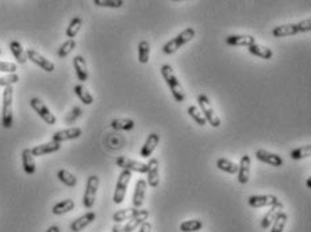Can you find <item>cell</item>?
Masks as SVG:
<instances>
[{
    "label": "cell",
    "instance_id": "1f68e13d",
    "mask_svg": "<svg viewBox=\"0 0 311 232\" xmlns=\"http://www.w3.org/2000/svg\"><path fill=\"white\" fill-rule=\"evenodd\" d=\"M81 26H83V19L80 18V16H74L69 22V24H68V27H66L65 33L68 39H74V37L79 34Z\"/></svg>",
    "mask_w": 311,
    "mask_h": 232
},
{
    "label": "cell",
    "instance_id": "30bf717a",
    "mask_svg": "<svg viewBox=\"0 0 311 232\" xmlns=\"http://www.w3.org/2000/svg\"><path fill=\"white\" fill-rule=\"evenodd\" d=\"M26 56H27V60L31 61L33 64L39 66L41 69H43L47 73H51L56 69V65L50 60H47L46 57H43L39 51L34 50V49H27L26 50Z\"/></svg>",
    "mask_w": 311,
    "mask_h": 232
},
{
    "label": "cell",
    "instance_id": "d4e9b609",
    "mask_svg": "<svg viewBox=\"0 0 311 232\" xmlns=\"http://www.w3.org/2000/svg\"><path fill=\"white\" fill-rule=\"evenodd\" d=\"M248 49H249L251 54L259 57V58H263V60H271L272 56H274V51L271 50L270 47L263 46V45H259V43H253Z\"/></svg>",
    "mask_w": 311,
    "mask_h": 232
},
{
    "label": "cell",
    "instance_id": "8fae6325",
    "mask_svg": "<svg viewBox=\"0 0 311 232\" xmlns=\"http://www.w3.org/2000/svg\"><path fill=\"white\" fill-rule=\"evenodd\" d=\"M279 199L274 195H253L248 199V204L252 208H264V207H272L276 204Z\"/></svg>",
    "mask_w": 311,
    "mask_h": 232
},
{
    "label": "cell",
    "instance_id": "603a6c76",
    "mask_svg": "<svg viewBox=\"0 0 311 232\" xmlns=\"http://www.w3.org/2000/svg\"><path fill=\"white\" fill-rule=\"evenodd\" d=\"M22 166L26 174L31 176L37 170V165H35V159L34 155L31 154V149H24L22 151Z\"/></svg>",
    "mask_w": 311,
    "mask_h": 232
},
{
    "label": "cell",
    "instance_id": "6da1fadb",
    "mask_svg": "<svg viewBox=\"0 0 311 232\" xmlns=\"http://www.w3.org/2000/svg\"><path fill=\"white\" fill-rule=\"evenodd\" d=\"M161 76H163V79L165 80V84H167L169 89H171V92H172V96L175 99V102L177 103H183L186 100V92H184V89L181 87L180 81L177 79L176 73L173 72L172 66L165 65L161 66Z\"/></svg>",
    "mask_w": 311,
    "mask_h": 232
},
{
    "label": "cell",
    "instance_id": "ac0fdd59",
    "mask_svg": "<svg viewBox=\"0 0 311 232\" xmlns=\"http://www.w3.org/2000/svg\"><path fill=\"white\" fill-rule=\"evenodd\" d=\"M96 219V214L95 212H87L85 215L83 216H80L77 218L76 220H73L72 223H70L69 228L72 232H80L83 231L84 228H87L89 224L93 223V220Z\"/></svg>",
    "mask_w": 311,
    "mask_h": 232
},
{
    "label": "cell",
    "instance_id": "ffe728a7",
    "mask_svg": "<svg viewBox=\"0 0 311 232\" xmlns=\"http://www.w3.org/2000/svg\"><path fill=\"white\" fill-rule=\"evenodd\" d=\"M61 149V143L58 142H47V143L38 144L35 147L31 149V154L34 157H42V155H47V154L57 153Z\"/></svg>",
    "mask_w": 311,
    "mask_h": 232
},
{
    "label": "cell",
    "instance_id": "9c48e42d",
    "mask_svg": "<svg viewBox=\"0 0 311 232\" xmlns=\"http://www.w3.org/2000/svg\"><path fill=\"white\" fill-rule=\"evenodd\" d=\"M30 106H31V108H33L34 111L37 112L38 115H39V117H41L42 120L45 121V123H47V124H56V121H57V117L54 116V114L49 110V108L46 107V104L45 103L42 102L41 99H38V98H33L31 100H30Z\"/></svg>",
    "mask_w": 311,
    "mask_h": 232
},
{
    "label": "cell",
    "instance_id": "7a4b0ae2",
    "mask_svg": "<svg viewBox=\"0 0 311 232\" xmlns=\"http://www.w3.org/2000/svg\"><path fill=\"white\" fill-rule=\"evenodd\" d=\"M14 88L5 87L3 91V106H1V124L4 128H11L14 124Z\"/></svg>",
    "mask_w": 311,
    "mask_h": 232
},
{
    "label": "cell",
    "instance_id": "60d3db41",
    "mask_svg": "<svg viewBox=\"0 0 311 232\" xmlns=\"http://www.w3.org/2000/svg\"><path fill=\"white\" fill-rule=\"evenodd\" d=\"M19 81V76L16 73L14 75H7L0 77V88H5V87H12L14 84Z\"/></svg>",
    "mask_w": 311,
    "mask_h": 232
},
{
    "label": "cell",
    "instance_id": "2e32d148",
    "mask_svg": "<svg viewBox=\"0 0 311 232\" xmlns=\"http://www.w3.org/2000/svg\"><path fill=\"white\" fill-rule=\"evenodd\" d=\"M283 209L284 204L282 201H278L276 204L272 205L270 211L265 214V216L263 218V220H261V228H263V230H268V228L272 226V223H274L275 220H276V218H278L279 215L283 212Z\"/></svg>",
    "mask_w": 311,
    "mask_h": 232
},
{
    "label": "cell",
    "instance_id": "74e56055",
    "mask_svg": "<svg viewBox=\"0 0 311 232\" xmlns=\"http://www.w3.org/2000/svg\"><path fill=\"white\" fill-rule=\"evenodd\" d=\"M291 158L295 159V161H299V159H305V158H309L311 155V146L307 144V146H302V147H298V149L293 150L291 151Z\"/></svg>",
    "mask_w": 311,
    "mask_h": 232
},
{
    "label": "cell",
    "instance_id": "277c9868",
    "mask_svg": "<svg viewBox=\"0 0 311 232\" xmlns=\"http://www.w3.org/2000/svg\"><path fill=\"white\" fill-rule=\"evenodd\" d=\"M196 31L194 30L192 27H188L186 30H183L180 34H177L176 37L171 39V41H168L165 45L163 46V51L168 56H171V54H175L180 47H183L186 43L192 39V38L195 37Z\"/></svg>",
    "mask_w": 311,
    "mask_h": 232
},
{
    "label": "cell",
    "instance_id": "52a82bcc",
    "mask_svg": "<svg viewBox=\"0 0 311 232\" xmlns=\"http://www.w3.org/2000/svg\"><path fill=\"white\" fill-rule=\"evenodd\" d=\"M99 184H100V180H99L98 176H89L88 180H87V185H85V192H84L83 197V205L84 208L91 209L96 201V195H98Z\"/></svg>",
    "mask_w": 311,
    "mask_h": 232
},
{
    "label": "cell",
    "instance_id": "c3c4849f",
    "mask_svg": "<svg viewBox=\"0 0 311 232\" xmlns=\"http://www.w3.org/2000/svg\"><path fill=\"white\" fill-rule=\"evenodd\" d=\"M0 54H1V50H0Z\"/></svg>",
    "mask_w": 311,
    "mask_h": 232
},
{
    "label": "cell",
    "instance_id": "5b68a950",
    "mask_svg": "<svg viewBox=\"0 0 311 232\" xmlns=\"http://www.w3.org/2000/svg\"><path fill=\"white\" fill-rule=\"evenodd\" d=\"M198 104H199L200 107V112H202L203 116H205L206 121H207L211 127H214V128H218L219 125H221V117L217 115V112L214 111L210 99L207 98L206 95L202 93V95L198 96Z\"/></svg>",
    "mask_w": 311,
    "mask_h": 232
},
{
    "label": "cell",
    "instance_id": "4fadbf2b",
    "mask_svg": "<svg viewBox=\"0 0 311 232\" xmlns=\"http://www.w3.org/2000/svg\"><path fill=\"white\" fill-rule=\"evenodd\" d=\"M251 165L252 159L251 157L245 154L242 155L241 161H240V165H238V182L241 185H246L249 182V178H251Z\"/></svg>",
    "mask_w": 311,
    "mask_h": 232
},
{
    "label": "cell",
    "instance_id": "3957f363",
    "mask_svg": "<svg viewBox=\"0 0 311 232\" xmlns=\"http://www.w3.org/2000/svg\"><path fill=\"white\" fill-rule=\"evenodd\" d=\"M311 30V19L302 20L299 23H287L280 24L278 27L274 28V37L276 38H284L290 37V35H297L299 33H309Z\"/></svg>",
    "mask_w": 311,
    "mask_h": 232
},
{
    "label": "cell",
    "instance_id": "9a60e30c",
    "mask_svg": "<svg viewBox=\"0 0 311 232\" xmlns=\"http://www.w3.org/2000/svg\"><path fill=\"white\" fill-rule=\"evenodd\" d=\"M148 165V184L150 188H157L160 184V163L156 158H150Z\"/></svg>",
    "mask_w": 311,
    "mask_h": 232
},
{
    "label": "cell",
    "instance_id": "484cf974",
    "mask_svg": "<svg viewBox=\"0 0 311 232\" xmlns=\"http://www.w3.org/2000/svg\"><path fill=\"white\" fill-rule=\"evenodd\" d=\"M9 50L12 53V56L16 60L18 64H26L27 62V56H26V50H24L22 45L18 41H12L9 43Z\"/></svg>",
    "mask_w": 311,
    "mask_h": 232
},
{
    "label": "cell",
    "instance_id": "f6af8a7d",
    "mask_svg": "<svg viewBox=\"0 0 311 232\" xmlns=\"http://www.w3.org/2000/svg\"><path fill=\"white\" fill-rule=\"evenodd\" d=\"M46 232H61V228L58 226H51V227L47 228Z\"/></svg>",
    "mask_w": 311,
    "mask_h": 232
},
{
    "label": "cell",
    "instance_id": "44dd1931",
    "mask_svg": "<svg viewBox=\"0 0 311 232\" xmlns=\"http://www.w3.org/2000/svg\"><path fill=\"white\" fill-rule=\"evenodd\" d=\"M160 143V135L156 134V132H152V134L148 135V138L145 140L144 146H142V149H141V157L142 158H148L152 155L156 147H157V144Z\"/></svg>",
    "mask_w": 311,
    "mask_h": 232
},
{
    "label": "cell",
    "instance_id": "f35d334b",
    "mask_svg": "<svg viewBox=\"0 0 311 232\" xmlns=\"http://www.w3.org/2000/svg\"><path fill=\"white\" fill-rule=\"evenodd\" d=\"M288 215L286 212H282L279 215L276 220L272 223V228H271V232H283L284 228H286V224H287Z\"/></svg>",
    "mask_w": 311,
    "mask_h": 232
},
{
    "label": "cell",
    "instance_id": "b9f144b4",
    "mask_svg": "<svg viewBox=\"0 0 311 232\" xmlns=\"http://www.w3.org/2000/svg\"><path fill=\"white\" fill-rule=\"evenodd\" d=\"M81 115H83V110L80 107H74L73 110L65 116V123L66 124H72V123H74V121L77 120Z\"/></svg>",
    "mask_w": 311,
    "mask_h": 232
},
{
    "label": "cell",
    "instance_id": "7c38bea8",
    "mask_svg": "<svg viewBox=\"0 0 311 232\" xmlns=\"http://www.w3.org/2000/svg\"><path fill=\"white\" fill-rule=\"evenodd\" d=\"M83 134V130L80 127H69V128H65V130H60L53 134V138L51 140L53 142H58V143H62L65 140H72L77 139Z\"/></svg>",
    "mask_w": 311,
    "mask_h": 232
},
{
    "label": "cell",
    "instance_id": "bcb514c9",
    "mask_svg": "<svg viewBox=\"0 0 311 232\" xmlns=\"http://www.w3.org/2000/svg\"><path fill=\"white\" fill-rule=\"evenodd\" d=\"M111 232H123V230H122V226H119V224H114V227H112Z\"/></svg>",
    "mask_w": 311,
    "mask_h": 232
},
{
    "label": "cell",
    "instance_id": "d590c367",
    "mask_svg": "<svg viewBox=\"0 0 311 232\" xmlns=\"http://www.w3.org/2000/svg\"><path fill=\"white\" fill-rule=\"evenodd\" d=\"M74 47H76V41L74 39H68L65 41L60 47H58V51H57V56L58 58H65L68 57L74 50Z\"/></svg>",
    "mask_w": 311,
    "mask_h": 232
},
{
    "label": "cell",
    "instance_id": "7dc6e473",
    "mask_svg": "<svg viewBox=\"0 0 311 232\" xmlns=\"http://www.w3.org/2000/svg\"><path fill=\"white\" fill-rule=\"evenodd\" d=\"M306 186H307V188H309V189H310V188H311V180H310V178H309V180H307V181H306Z\"/></svg>",
    "mask_w": 311,
    "mask_h": 232
},
{
    "label": "cell",
    "instance_id": "4316f807",
    "mask_svg": "<svg viewBox=\"0 0 311 232\" xmlns=\"http://www.w3.org/2000/svg\"><path fill=\"white\" fill-rule=\"evenodd\" d=\"M139 212V209L137 208H127V209H121V211H118L115 214L112 215V220L115 222L116 224L122 223V222H129L130 219H133L134 216H137Z\"/></svg>",
    "mask_w": 311,
    "mask_h": 232
},
{
    "label": "cell",
    "instance_id": "836d02e7",
    "mask_svg": "<svg viewBox=\"0 0 311 232\" xmlns=\"http://www.w3.org/2000/svg\"><path fill=\"white\" fill-rule=\"evenodd\" d=\"M150 60V43L148 41H141L138 45L139 64H148Z\"/></svg>",
    "mask_w": 311,
    "mask_h": 232
},
{
    "label": "cell",
    "instance_id": "5bb4252c",
    "mask_svg": "<svg viewBox=\"0 0 311 232\" xmlns=\"http://www.w3.org/2000/svg\"><path fill=\"white\" fill-rule=\"evenodd\" d=\"M255 155L259 161H261V162L264 163H268V165H271V166L274 167L283 166L284 163L283 158L280 157V155H278V154L275 153H271V151H267V150L264 149L257 150Z\"/></svg>",
    "mask_w": 311,
    "mask_h": 232
},
{
    "label": "cell",
    "instance_id": "7bdbcfd3",
    "mask_svg": "<svg viewBox=\"0 0 311 232\" xmlns=\"http://www.w3.org/2000/svg\"><path fill=\"white\" fill-rule=\"evenodd\" d=\"M18 69V66L14 62H7V61H0V72L3 73H8V75H14Z\"/></svg>",
    "mask_w": 311,
    "mask_h": 232
},
{
    "label": "cell",
    "instance_id": "d6986e66",
    "mask_svg": "<svg viewBox=\"0 0 311 232\" xmlns=\"http://www.w3.org/2000/svg\"><path fill=\"white\" fill-rule=\"evenodd\" d=\"M149 215H150V212H149L148 209H139V212L137 216H134L133 219H130L127 223L122 227V230H123V232H133L135 231L137 228L141 226V224L144 223V222H146L149 218Z\"/></svg>",
    "mask_w": 311,
    "mask_h": 232
},
{
    "label": "cell",
    "instance_id": "8992f818",
    "mask_svg": "<svg viewBox=\"0 0 311 232\" xmlns=\"http://www.w3.org/2000/svg\"><path fill=\"white\" fill-rule=\"evenodd\" d=\"M131 181V172L129 170H122V173L118 177V181H116L115 191H114V196H112V201L115 204H122L123 200H125L126 192L129 188V184Z\"/></svg>",
    "mask_w": 311,
    "mask_h": 232
},
{
    "label": "cell",
    "instance_id": "e575fe53",
    "mask_svg": "<svg viewBox=\"0 0 311 232\" xmlns=\"http://www.w3.org/2000/svg\"><path fill=\"white\" fill-rule=\"evenodd\" d=\"M203 228V223L202 220L194 219V220H186L180 224V231L181 232H198Z\"/></svg>",
    "mask_w": 311,
    "mask_h": 232
},
{
    "label": "cell",
    "instance_id": "ee69618b",
    "mask_svg": "<svg viewBox=\"0 0 311 232\" xmlns=\"http://www.w3.org/2000/svg\"><path fill=\"white\" fill-rule=\"evenodd\" d=\"M139 232H152V223L144 222V223L139 226Z\"/></svg>",
    "mask_w": 311,
    "mask_h": 232
},
{
    "label": "cell",
    "instance_id": "ba28073f",
    "mask_svg": "<svg viewBox=\"0 0 311 232\" xmlns=\"http://www.w3.org/2000/svg\"><path fill=\"white\" fill-rule=\"evenodd\" d=\"M115 163L116 166L121 167L122 170H129V172H135L139 173V174H144V173L148 172V165L146 163L139 162V161L125 157V155H119V157L116 158Z\"/></svg>",
    "mask_w": 311,
    "mask_h": 232
},
{
    "label": "cell",
    "instance_id": "7402d4cb",
    "mask_svg": "<svg viewBox=\"0 0 311 232\" xmlns=\"http://www.w3.org/2000/svg\"><path fill=\"white\" fill-rule=\"evenodd\" d=\"M73 66H74V72H76V76H77V79L84 83V81H87L89 77V73H88V68H87V62L84 60L83 56H76L73 58Z\"/></svg>",
    "mask_w": 311,
    "mask_h": 232
},
{
    "label": "cell",
    "instance_id": "83f0119b",
    "mask_svg": "<svg viewBox=\"0 0 311 232\" xmlns=\"http://www.w3.org/2000/svg\"><path fill=\"white\" fill-rule=\"evenodd\" d=\"M73 209H74V201L72 199H66L60 201V203H57L56 205H53L51 212H53V215L60 216V215L68 214V212L73 211Z\"/></svg>",
    "mask_w": 311,
    "mask_h": 232
},
{
    "label": "cell",
    "instance_id": "f546056e",
    "mask_svg": "<svg viewBox=\"0 0 311 232\" xmlns=\"http://www.w3.org/2000/svg\"><path fill=\"white\" fill-rule=\"evenodd\" d=\"M111 127L116 131H131L135 127V123L133 119L121 117V119H114V120H111Z\"/></svg>",
    "mask_w": 311,
    "mask_h": 232
},
{
    "label": "cell",
    "instance_id": "e0dca14e",
    "mask_svg": "<svg viewBox=\"0 0 311 232\" xmlns=\"http://www.w3.org/2000/svg\"><path fill=\"white\" fill-rule=\"evenodd\" d=\"M146 189H148V184L145 180H138L135 184L134 195H133V205L134 208L139 209L145 203V197H146Z\"/></svg>",
    "mask_w": 311,
    "mask_h": 232
},
{
    "label": "cell",
    "instance_id": "d6a6232c",
    "mask_svg": "<svg viewBox=\"0 0 311 232\" xmlns=\"http://www.w3.org/2000/svg\"><path fill=\"white\" fill-rule=\"evenodd\" d=\"M57 177H58V180H60L64 185L69 186V188H74V186L77 185V178H76L72 173L68 172L66 169H61V170H58Z\"/></svg>",
    "mask_w": 311,
    "mask_h": 232
},
{
    "label": "cell",
    "instance_id": "cb8c5ba5",
    "mask_svg": "<svg viewBox=\"0 0 311 232\" xmlns=\"http://www.w3.org/2000/svg\"><path fill=\"white\" fill-rule=\"evenodd\" d=\"M253 43H256V39L252 35H229L226 38V45H229V46L249 47Z\"/></svg>",
    "mask_w": 311,
    "mask_h": 232
},
{
    "label": "cell",
    "instance_id": "8d00e7d4",
    "mask_svg": "<svg viewBox=\"0 0 311 232\" xmlns=\"http://www.w3.org/2000/svg\"><path fill=\"white\" fill-rule=\"evenodd\" d=\"M187 112H188V115L195 120V123H198L199 125H206L207 124V121H206L205 119V116H203V114L200 112V110L198 107H195V106H191V107L187 108Z\"/></svg>",
    "mask_w": 311,
    "mask_h": 232
},
{
    "label": "cell",
    "instance_id": "f1b7e54d",
    "mask_svg": "<svg viewBox=\"0 0 311 232\" xmlns=\"http://www.w3.org/2000/svg\"><path fill=\"white\" fill-rule=\"evenodd\" d=\"M217 167L222 172L228 173V174H237L238 173V165L236 162H233L228 158H219L217 161Z\"/></svg>",
    "mask_w": 311,
    "mask_h": 232
},
{
    "label": "cell",
    "instance_id": "ab89813d",
    "mask_svg": "<svg viewBox=\"0 0 311 232\" xmlns=\"http://www.w3.org/2000/svg\"><path fill=\"white\" fill-rule=\"evenodd\" d=\"M93 4L107 8H121L123 5V0H93Z\"/></svg>",
    "mask_w": 311,
    "mask_h": 232
},
{
    "label": "cell",
    "instance_id": "4dcf8cb0",
    "mask_svg": "<svg viewBox=\"0 0 311 232\" xmlns=\"http://www.w3.org/2000/svg\"><path fill=\"white\" fill-rule=\"evenodd\" d=\"M74 93H76V96H77L85 106H91L93 103V96L89 93L88 89L84 87L83 84H77V85L74 87Z\"/></svg>",
    "mask_w": 311,
    "mask_h": 232
}]
</instances>
